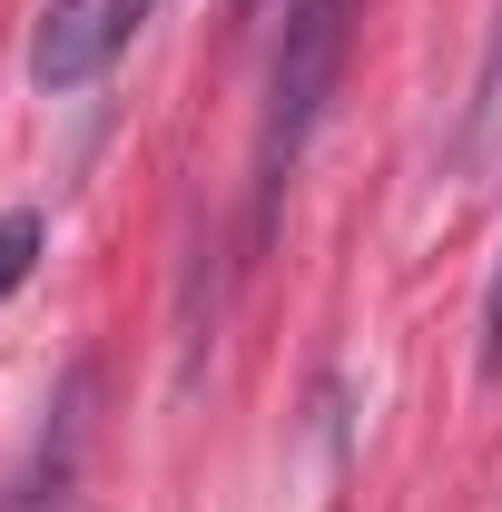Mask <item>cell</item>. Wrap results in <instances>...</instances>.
Here are the masks:
<instances>
[{"label":"cell","mask_w":502,"mask_h":512,"mask_svg":"<svg viewBox=\"0 0 502 512\" xmlns=\"http://www.w3.org/2000/svg\"><path fill=\"white\" fill-rule=\"evenodd\" d=\"M30 256H40V217H30V207H10V217H0V296L30 276Z\"/></svg>","instance_id":"277c9868"},{"label":"cell","mask_w":502,"mask_h":512,"mask_svg":"<svg viewBox=\"0 0 502 512\" xmlns=\"http://www.w3.org/2000/svg\"><path fill=\"white\" fill-rule=\"evenodd\" d=\"M473 148H502V20L483 50V79H473Z\"/></svg>","instance_id":"3957f363"},{"label":"cell","mask_w":502,"mask_h":512,"mask_svg":"<svg viewBox=\"0 0 502 512\" xmlns=\"http://www.w3.org/2000/svg\"><path fill=\"white\" fill-rule=\"evenodd\" d=\"M148 10H158V0H50L40 30H30V79H40L50 99L89 89V79L148 30Z\"/></svg>","instance_id":"7a4b0ae2"},{"label":"cell","mask_w":502,"mask_h":512,"mask_svg":"<svg viewBox=\"0 0 502 512\" xmlns=\"http://www.w3.org/2000/svg\"><path fill=\"white\" fill-rule=\"evenodd\" d=\"M483 365H502V256H493V286H483Z\"/></svg>","instance_id":"5b68a950"},{"label":"cell","mask_w":502,"mask_h":512,"mask_svg":"<svg viewBox=\"0 0 502 512\" xmlns=\"http://www.w3.org/2000/svg\"><path fill=\"white\" fill-rule=\"evenodd\" d=\"M345 10L355 0H286V30H276V69H266V119H256V207H276L296 158H306L315 119L335 99V69H345Z\"/></svg>","instance_id":"6da1fadb"}]
</instances>
